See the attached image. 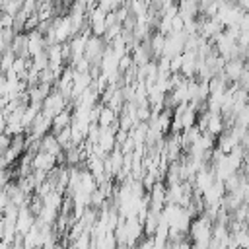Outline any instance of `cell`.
I'll list each match as a JSON object with an SVG mask.
<instances>
[{
  "mask_svg": "<svg viewBox=\"0 0 249 249\" xmlns=\"http://www.w3.org/2000/svg\"><path fill=\"white\" fill-rule=\"evenodd\" d=\"M0 158H2V150H0Z\"/></svg>",
  "mask_w": 249,
  "mask_h": 249,
  "instance_id": "9",
  "label": "cell"
},
{
  "mask_svg": "<svg viewBox=\"0 0 249 249\" xmlns=\"http://www.w3.org/2000/svg\"><path fill=\"white\" fill-rule=\"evenodd\" d=\"M56 165H58L56 158L51 156V154H45V152H37L31 158V169L33 171H43V173L49 175V171H53Z\"/></svg>",
  "mask_w": 249,
  "mask_h": 249,
  "instance_id": "2",
  "label": "cell"
},
{
  "mask_svg": "<svg viewBox=\"0 0 249 249\" xmlns=\"http://www.w3.org/2000/svg\"><path fill=\"white\" fill-rule=\"evenodd\" d=\"M43 51H45V39H43V35L37 29L35 31H29L27 33V54L29 56H35V54H39Z\"/></svg>",
  "mask_w": 249,
  "mask_h": 249,
  "instance_id": "6",
  "label": "cell"
},
{
  "mask_svg": "<svg viewBox=\"0 0 249 249\" xmlns=\"http://www.w3.org/2000/svg\"><path fill=\"white\" fill-rule=\"evenodd\" d=\"M163 39H165V35H161V33H156V35L152 37V49H150V53H154L156 56H161Z\"/></svg>",
  "mask_w": 249,
  "mask_h": 249,
  "instance_id": "8",
  "label": "cell"
},
{
  "mask_svg": "<svg viewBox=\"0 0 249 249\" xmlns=\"http://www.w3.org/2000/svg\"><path fill=\"white\" fill-rule=\"evenodd\" d=\"M245 70V64H243V60L241 58H230V60H226L224 62V68H222V74H224V78L226 80H237L239 76H241V72Z\"/></svg>",
  "mask_w": 249,
  "mask_h": 249,
  "instance_id": "5",
  "label": "cell"
},
{
  "mask_svg": "<svg viewBox=\"0 0 249 249\" xmlns=\"http://www.w3.org/2000/svg\"><path fill=\"white\" fill-rule=\"evenodd\" d=\"M189 233L193 237V241L196 245H202V247H208L210 239H212V226H210V220L200 214L196 220H191V226H189Z\"/></svg>",
  "mask_w": 249,
  "mask_h": 249,
  "instance_id": "1",
  "label": "cell"
},
{
  "mask_svg": "<svg viewBox=\"0 0 249 249\" xmlns=\"http://www.w3.org/2000/svg\"><path fill=\"white\" fill-rule=\"evenodd\" d=\"M216 181L214 177V171L208 169V167H200L196 173H195V187H196V195H202L212 183Z\"/></svg>",
  "mask_w": 249,
  "mask_h": 249,
  "instance_id": "4",
  "label": "cell"
},
{
  "mask_svg": "<svg viewBox=\"0 0 249 249\" xmlns=\"http://www.w3.org/2000/svg\"><path fill=\"white\" fill-rule=\"evenodd\" d=\"M33 224H35V218H33V214L29 212L27 204L21 206V208L18 210V218H16V235H18V237H23V235L29 231V228H31Z\"/></svg>",
  "mask_w": 249,
  "mask_h": 249,
  "instance_id": "3",
  "label": "cell"
},
{
  "mask_svg": "<svg viewBox=\"0 0 249 249\" xmlns=\"http://www.w3.org/2000/svg\"><path fill=\"white\" fill-rule=\"evenodd\" d=\"M70 123H72V113L70 111H60L58 115H54L53 117V121H51V128H53V134H58L60 130H64V128H68L70 126Z\"/></svg>",
  "mask_w": 249,
  "mask_h": 249,
  "instance_id": "7",
  "label": "cell"
}]
</instances>
